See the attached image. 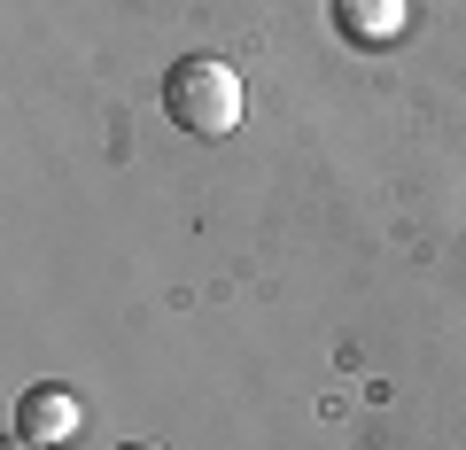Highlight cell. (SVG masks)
I'll use <instances>...</instances> for the list:
<instances>
[{
    "instance_id": "3957f363",
    "label": "cell",
    "mask_w": 466,
    "mask_h": 450,
    "mask_svg": "<svg viewBox=\"0 0 466 450\" xmlns=\"http://www.w3.org/2000/svg\"><path fill=\"white\" fill-rule=\"evenodd\" d=\"M412 24V0H334V32L350 47H397Z\"/></svg>"
},
{
    "instance_id": "6da1fadb",
    "label": "cell",
    "mask_w": 466,
    "mask_h": 450,
    "mask_svg": "<svg viewBox=\"0 0 466 450\" xmlns=\"http://www.w3.org/2000/svg\"><path fill=\"white\" fill-rule=\"evenodd\" d=\"M164 117L195 140H226L241 125V70L226 55H179L164 70Z\"/></svg>"
},
{
    "instance_id": "5b68a950",
    "label": "cell",
    "mask_w": 466,
    "mask_h": 450,
    "mask_svg": "<svg viewBox=\"0 0 466 450\" xmlns=\"http://www.w3.org/2000/svg\"><path fill=\"white\" fill-rule=\"evenodd\" d=\"M116 450H164V443H116Z\"/></svg>"
},
{
    "instance_id": "7a4b0ae2",
    "label": "cell",
    "mask_w": 466,
    "mask_h": 450,
    "mask_svg": "<svg viewBox=\"0 0 466 450\" xmlns=\"http://www.w3.org/2000/svg\"><path fill=\"white\" fill-rule=\"evenodd\" d=\"M86 427V404H78V388H55V381H39V388H24L16 396V419H8V435H32V443H70V435Z\"/></svg>"
},
{
    "instance_id": "277c9868",
    "label": "cell",
    "mask_w": 466,
    "mask_h": 450,
    "mask_svg": "<svg viewBox=\"0 0 466 450\" xmlns=\"http://www.w3.org/2000/svg\"><path fill=\"white\" fill-rule=\"evenodd\" d=\"M0 450H47V443H32V435H8V443H0Z\"/></svg>"
}]
</instances>
